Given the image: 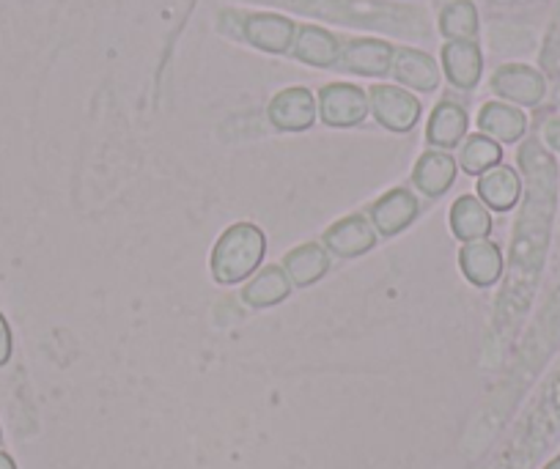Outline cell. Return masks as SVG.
Instances as JSON below:
<instances>
[{
  "mask_svg": "<svg viewBox=\"0 0 560 469\" xmlns=\"http://www.w3.org/2000/svg\"><path fill=\"white\" fill-rule=\"evenodd\" d=\"M520 165L527 176V198L520 214V225H516L514 247H511L509 278H505L503 296L498 300V316H494L498 336L511 332V327L525 316L527 305H530L544 256H547L555 214L558 168H555L552 156L541 149L538 140H527L520 149Z\"/></svg>",
  "mask_w": 560,
  "mask_h": 469,
  "instance_id": "6da1fadb",
  "label": "cell"
},
{
  "mask_svg": "<svg viewBox=\"0 0 560 469\" xmlns=\"http://www.w3.org/2000/svg\"><path fill=\"white\" fill-rule=\"evenodd\" d=\"M267 253V236L258 225L253 223H236L223 231V236L214 245L212 258H209V269L212 278L220 285H236L245 278H250L264 261Z\"/></svg>",
  "mask_w": 560,
  "mask_h": 469,
  "instance_id": "7a4b0ae2",
  "label": "cell"
},
{
  "mask_svg": "<svg viewBox=\"0 0 560 469\" xmlns=\"http://www.w3.org/2000/svg\"><path fill=\"white\" fill-rule=\"evenodd\" d=\"M319 113L330 127H358L369 116V94L358 85L330 83L319 94Z\"/></svg>",
  "mask_w": 560,
  "mask_h": 469,
  "instance_id": "3957f363",
  "label": "cell"
},
{
  "mask_svg": "<svg viewBox=\"0 0 560 469\" xmlns=\"http://www.w3.org/2000/svg\"><path fill=\"white\" fill-rule=\"evenodd\" d=\"M369 105L376 121L390 132H409L420 118V102L409 91L396 85H374L369 94Z\"/></svg>",
  "mask_w": 560,
  "mask_h": 469,
  "instance_id": "277c9868",
  "label": "cell"
},
{
  "mask_svg": "<svg viewBox=\"0 0 560 469\" xmlns=\"http://www.w3.org/2000/svg\"><path fill=\"white\" fill-rule=\"evenodd\" d=\"M376 231L363 214H349L325 231V247L341 258H358L374 250Z\"/></svg>",
  "mask_w": 560,
  "mask_h": 469,
  "instance_id": "5b68a950",
  "label": "cell"
},
{
  "mask_svg": "<svg viewBox=\"0 0 560 469\" xmlns=\"http://www.w3.org/2000/svg\"><path fill=\"white\" fill-rule=\"evenodd\" d=\"M492 89L503 99H511L525 107L538 105L544 99V94H547V83H544L541 74L530 67H522V63L500 67L492 78Z\"/></svg>",
  "mask_w": 560,
  "mask_h": 469,
  "instance_id": "8992f818",
  "label": "cell"
},
{
  "mask_svg": "<svg viewBox=\"0 0 560 469\" xmlns=\"http://www.w3.org/2000/svg\"><path fill=\"white\" fill-rule=\"evenodd\" d=\"M316 118V102L308 89L280 91L272 102H269V121L280 129V132H303L314 124Z\"/></svg>",
  "mask_w": 560,
  "mask_h": 469,
  "instance_id": "52a82bcc",
  "label": "cell"
},
{
  "mask_svg": "<svg viewBox=\"0 0 560 469\" xmlns=\"http://www.w3.org/2000/svg\"><path fill=\"white\" fill-rule=\"evenodd\" d=\"M459 267L465 272V278L470 280L478 289H487V285H494L505 272L503 253L494 242L489 239H476L465 242V247L459 250Z\"/></svg>",
  "mask_w": 560,
  "mask_h": 469,
  "instance_id": "ba28073f",
  "label": "cell"
},
{
  "mask_svg": "<svg viewBox=\"0 0 560 469\" xmlns=\"http://www.w3.org/2000/svg\"><path fill=\"white\" fill-rule=\"evenodd\" d=\"M418 198L409 190H404V187H396V190L385 192V196L371 207L369 220L380 234L396 236L412 225V220L418 218Z\"/></svg>",
  "mask_w": 560,
  "mask_h": 469,
  "instance_id": "9c48e42d",
  "label": "cell"
},
{
  "mask_svg": "<svg viewBox=\"0 0 560 469\" xmlns=\"http://www.w3.org/2000/svg\"><path fill=\"white\" fill-rule=\"evenodd\" d=\"M393 50L387 42L380 39H354L347 42V47L341 50V67L347 72L365 74V78H380V74H387L393 67Z\"/></svg>",
  "mask_w": 560,
  "mask_h": 469,
  "instance_id": "30bf717a",
  "label": "cell"
},
{
  "mask_svg": "<svg viewBox=\"0 0 560 469\" xmlns=\"http://www.w3.org/2000/svg\"><path fill=\"white\" fill-rule=\"evenodd\" d=\"M245 39L253 47L267 52H287L289 45L294 39V25L292 20L280 17V14H250L245 20V28H242Z\"/></svg>",
  "mask_w": 560,
  "mask_h": 469,
  "instance_id": "8fae6325",
  "label": "cell"
},
{
  "mask_svg": "<svg viewBox=\"0 0 560 469\" xmlns=\"http://www.w3.org/2000/svg\"><path fill=\"white\" fill-rule=\"evenodd\" d=\"M412 181L423 196L440 198L456 181V160L445 151H427L412 171Z\"/></svg>",
  "mask_w": 560,
  "mask_h": 469,
  "instance_id": "7c38bea8",
  "label": "cell"
},
{
  "mask_svg": "<svg viewBox=\"0 0 560 469\" xmlns=\"http://www.w3.org/2000/svg\"><path fill=\"white\" fill-rule=\"evenodd\" d=\"M522 196V181L509 165H494L487 174L478 176V198L494 212H509Z\"/></svg>",
  "mask_w": 560,
  "mask_h": 469,
  "instance_id": "4fadbf2b",
  "label": "cell"
},
{
  "mask_svg": "<svg viewBox=\"0 0 560 469\" xmlns=\"http://www.w3.org/2000/svg\"><path fill=\"white\" fill-rule=\"evenodd\" d=\"M443 67L456 89H476L483 72V58L476 42H448L443 47Z\"/></svg>",
  "mask_w": 560,
  "mask_h": 469,
  "instance_id": "5bb4252c",
  "label": "cell"
},
{
  "mask_svg": "<svg viewBox=\"0 0 560 469\" xmlns=\"http://www.w3.org/2000/svg\"><path fill=\"white\" fill-rule=\"evenodd\" d=\"M283 269H287L292 285H314L330 272V253L322 242H308L300 245L283 258Z\"/></svg>",
  "mask_w": 560,
  "mask_h": 469,
  "instance_id": "9a60e30c",
  "label": "cell"
},
{
  "mask_svg": "<svg viewBox=\"0 0 560 469\" xmlns=\"http://www.w3.org/2000/svg\"><path fill=\"white\" fill-rule=\"evenodd\" d=\"M451 231L462 242L487 239L492 234V214H489L487 203L476 196L456 198V203L451 207Z\"/></svg>",
  "mask_w": 560,
  "mask_h": 469,
  "instance_id": "2e32d148",
  "label": "cell"
},
{
  "mask_svg": "<svg viewBox=\"0 0 560 469\" xmlns=\"http://www.w3.org/2000/svg\"><path fill=\"white\" fill-rule=\"evenodd\" d=\"M390 69L398 83L415 91H434L440 85V67L429 52L396 50Z\"/></svg>",
  "mask_w": 560,
  "mask_h": 469,
  "instance_id": "e0dca14e",
  "label": "cell"
},
{
  "mask_svg": "<svg viewBox=\"0 0 560 469\" xmlns=\"http://www.w3.org/2000/svg\"><path fill=\"white\" fill-rule=\"evenodd\" d=\"M478 129L498 143H514L525 134L527 118L525 113L503 102H487L478 113Z\"/></svg>",
  "mask_w": 560,
  "mask_h": 469,
  "instance_id": "ac0fdd59",
  "label": "cell"
},
{
  "mask_svg": "<svg viewBox=\"0 0 560 469\" xmlns=\"http://www.w3.org/2000/svg\"><path fill=\"white\" fill-rule=\"evenodd\" d=\"M292 294V280H289L287 269L280 263H272V267H264L250 283L242 291V300L250 307H272L280 305Z\"/></svg>",
  "mask_w": 560,
  "mask_h": 469,
  "instance_id": "d6986e66",
  "label": "cell"
},
{
  "mask_svg": "<svg viewBox=\"0 0 560 469\" xmlns=\"http://www.w3.org/2000/svg\"><path fill=\"white\" fill-rule=\"evenodd\" d=\"M467 132V113L465 107H459L456 102H440L434 107L432 118H429L427 138L429 143L438 145V149H454L456 143H462Z\"/></svg>",
  "mask_w": 560,
  "mask_h": 469,
  "instance_id": "ffe728a7",
  "label": "cell"
},
{
  "mask_svg": "<svg viewBox=\"0 0 560 469\" xmlns=\"http://www.w3.org/2000/svg\"><path fill=\"white\" fill-rule=\"evenodd\" d=\"M294 56L311 67H332L341 58V50H338L336 36L327 34L325 28L303 25L298 31V39H294Z\"/></svg>",
  "mask_w": 560,
  "mask_h": 469,
  "instance_id": "44dd1931",
  "label": "cell"
},
{
  "mask_svg": "<svg viewBox=\"0 0 560 469\" xmlns=\"http://www.w3.org/2000/svg\"><path fill=\"white\" fill-rule=\"evenodd\" d=\"M440 31L451 42H472L478 36V12L470 0H454L440 14Z\"/></svg>",
  "mask_w": 560,
  "mask_h": 469,
  "instance_id": "7402d4cb",
  "label": "cell"
},
{
  "mask_svg": "<svg viewBox=\"0 0 560 469\" xmlns=\"http://www.w3.org/2000/svg\"><path fill=\"white\" fill-rule=\"evenodd\" d=\"M500 160H503V149H500L498 140L487 138V134H472L459 154L462 168L470 176L487 174L489 168L500 165Z\"/></svg>",
  "mask_w": 560,
  "mask_h": 469,
  "instance_id": "603a6c76",
  "label": "cell"
},
{
  "mask_svg": "<svg viewBox=\"0 0 560 469\" xmlns=\"http://www.w3.org/2000/svg\"><path fill=\"white\" fill-rule=\"evenodd\" d=\"M12 360V327H9L7 316L0 313V365H7Z\"/></svg>",
  "mask_w": 560,
  "mask_h": 469,
  "instance_id": "cb8c5ba5",
  "label": "cell"
},
{
  "mask_svg": "<svg viewBox=\"0 0 560 469\" xmlns=\"http://www.w3.org/2000/svg\"><path fill=\"white\" fill-rule=\"evenodd\" d=\"M544 138L555 151H560V118H549L547 127H544Z\"/></svg>",
  "mask_w": 560,
  "mask_h": 469,
  "instance_id": "d4e9b609",
  "label": "cell"
},
{
  "mask_svg": "<svg viewBox=\"0 0 560 469\" xmlns=\"http://www.w3.org/2000/svg\"><path fill=\"white\" fill-rule=\"evenodd\" d=\"M0 469H18V464H14V458L9 453H0Z\"/></svg>",
  "mask_w": 560,
  "mask_h": 469,
  "instance_id": "484cf974",
  "label": "cell"
},
{
  "mask_svg": "<svg viewBox=\"0 0 560 469\" xmlns=\"http://www.w3.org/2000/svg\"><path fill=\"white\" fill-rule=\"evenodd\" d=\"M544 469H560V456H558V458H552V461H549L547 467H544Z\"/></svg>",
  "mask_w": 560,
  "mask_h": 469,
  "instance_id": "4316f807",
  "label": "cell"
}]
</instances>
